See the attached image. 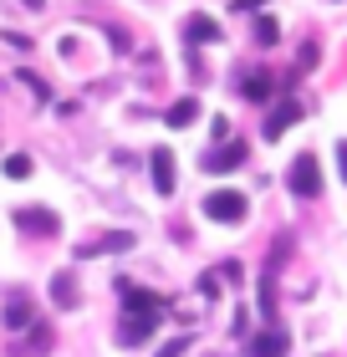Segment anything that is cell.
I'll list each match as a JSON object with an SVG mask.
<instances>
[{
	"label": "cell",
	"instance_id": "30bf717a",
	"mask_svg": "<svg viewBox=\"0 0 347 357\" xmlns=\"http://www.w3.org/2000/svg\"><path fill=\"white\" fill-rule=\"evenodd\" d=\"M184 36L194 46H209V41H220V26L209 21V15H189V26H184Z\"/></svg>",
	"mask_w": 347,
	"mask_h": 357
},
{
	"label": "cell",
	"instance_id": "9a60e30c",
	"mask_svg": "<svg viewBox=\"0 0 347 357\" xmlns=\"http://www.w3.org/2000/svg\"><path fill=\"white\" fill-rule=\"evenodd\" d=\"M52 342H57V337H52V327H36V332H31V347H21V352L41 357V352H52ZM21 352H15V357H21Z\"/></svg>",
	"mask_w": 347,
	"mask_h": 357
},
{
	"label": "cell",
	"instance_id": "7402d4cb",
	"mask_svg": "<svg viewBox=\"0 0 347 357\" xmlns=\"http://www.w3.org/2000/svg\"><path fill=\"white\" fill-rule=\"evenodd\" d=\"M26 6H31V10H41V0H26Z\"/></svg>",
	"mask_w": 347,
	"mask_h": 357
},
{
	"label": "cell",
	"instance_id": "44dd1931",
	"mask_svg": "<svg viewBox=\"0 0 347 357\" xmlns=\"http://www.w3.org/2000/svg\"><path fill=\"white\" fill-rule=\"evenodd\" d=\"M260 6V0H235V10H256Z\"/></svg>",
	"mask_w": 347,
	"mask_h": 357
},
{
	"label": "cell",
	"instance_id": "e0dca14e",
	"mask_svg": "<svg viewBox=\"0 0 347 357\" xmlns=\"http://www.w3.org/2000/svg\"><path fill=\"white\" fill-rule=\"evenodd\" d=\"M184 352H189V337H169V342H163L154 357H184Z\"/></svg>",
	"mask_w": 347,
	"mask_h": 357
},
{
	"label": "cell",
	"instance_id": "277c9868",
	"mask_svg": "<svg viewBox=\"0 0 347 357\" xmlns=\"http://www.w3.org/2000/svg\"><path fill=\"white\" fill-rule=\"evenodd\" d=\"M286 352H291V337L281 327H266L251 337V357H286Z\"/></svg>",
	"mask_w": 347,
	"mask_h": 357
},
{
	"label": "cell",
	"instance_id": "d6986e66",
	"mask_svg": "<svg viewBox=\"0 0 347 357\" xmlns=\"http://www.w3.org/2000/svg\"><path fill=\"white\" fill-rule=\"evenodd\" d=\"M103 250H133V235H123V230H118V235H108V240H103Z\"/></svg>",
	"mask_w": 347,
	"mask_h": 357
},
{
	"label": "cell",
	"instance_id": "7a4b0ae2",
	"mask_svg": "<svg viewBox=\"0 0 347 357\" xmlns=\"http://www.w3.org/2000/svg\"><path fill=\"white\" fill-rule=\"evenodd\" d=\"M286 184H291L296 199H317V194H322V164H317V153H296L291 169H286Z\"/></svg>",
	"mask_w": 347,
	"mask_h": 357
},
{
	"label": "cell",
	"instance_id": "8fae6325",
	"mask_svg": "<svg viewBox=\"0 0 347 357\" xmlns=\"http://www.w3.org/2000/svg\"><path fill=\"white\" fill-rule=\"evenodd\" d=\"M271 87H276V82H271V72H266V67H260V72H251V77L240 82V92L251 97V102H266V97H271Z\"/></svg>",
	"mask_w": 347,
	"mask_h": 357
},
{
	"label": "cell",
	"instance_id": "8992f818",
	"mask_svg": "<svg viewBox=\"0 0 347 357\" xmlns=\"http://www.w3.org/2000/svg\"><path fill=\"white\" fill-rule=\"evenodd\" d=\"M154 327H158V317H123L118 321V342L123 347H143L148 337H154Z\"/></svg>",
	"mask_w": 347,
	"mask_h": 357
},
{
	"label": "cell",
	"instance_id": "ba28073f",
	"mask_svg": "<svg viewBox=\"0 0 347 357\" xmlns=\"http://www.w3.org/2000/svg\"><path fill=\"white\" fill-rule=\"evenodd\" d=\"M148 164H154V189H158V194H174V189H179V178H174V153H169V149H154V153H148Z\"/></svg>",
	"mask_w": 347,
	"mask_h": 357
},
{
	"label": "cell",
	"instance_id": "2e32d148",
	"mask_svg": "<svg viewBox=\"0 0 347 357\" xmlns=\"http://www.w3.org/2000/svg\"><path fill=\"white\" fill-rule=\"evenodd\" d=\"M6 178H31V158L26 153H10L6 158Z\"/></svg>",
	"mask_w": 347,
	"mask_h": 357
},
{
	"label": "cell",
	"instance_id": "9c48e42d",
	"mask_svg": "<svg viewBox=\"0 0 347 357\" xmlns=\"http://www.w3.org/2000/svg\"><path fill=\"white\" fill-rule=\"evenodd\" d=\"M15 225H21V235H57V215L52 209H21Z\"/></svg>",
	"mask_w": 347,
	"mask_h": 357
},
{
	"label": "cell",
	"instance_id": "52a82bcc",
	"mask_svg": "<svg viewBox=\"0 0 347 357\" xmlns=\"http://www.w3.org/2000/svg\"><path fill=\"white\" fill-rule=\"evenodd\" d=\"M291 123H302V102H296V97H281V107L271 112V118H266V138L276 143L281 133H286V128Z\"/></svg>",
	"mask_w": 347,
	"mask_h": 357
},
{
	"label": "cell",
	"instance_id": "6da1fadb",
	"mask_svg": "<svg viewBox=\"0 0 347 357\" xmlns=\"http://www.w3.org/2000/svg\"><path fill=\"white\" fill-rule=\"evenodd\" d=\"M205 215L214 225H240L245 215H251V199H245L240 189H209L205 194Z\"/></svg>",
	"mask_w": 347,
	"mask_h": 357
},
{
	"label": "cell",
	"instance_id": "5b68a950",
	"mask_svg": "<svg viewBox=\"0 0 347 357\" xmlns=\"http://www.w3.org/2000/svg\"><path fill=\"white\" fill-rule=\"evenodd\" d=\"M200 164L209 169V174H225V169H240L245 164V143H220V149H209Z\"/></svg>",
	"mask_w": 347,
	"mask_h": 357
},
{
	"label": "cell",
	"instance_id": "ffe728a7",
	"mask_svg": "<svg viewBox=\"0 0 347 357\" xmlns=\"http://www.w3.org/2000/svg\"><path fill=\"white\" fill-rule=\"evenodd\" d=\"M337 164H342V178H347V143H337Z\"/></svg>",
	"mask_w": 347,
	"mask_h": 357
},
{
	"label": "cell",
	"instance_id": "5bb4252c",
	"mask_svg": "<svg viewBox=\"0 0 347 357\" xmlns=\"http://www.w3.org/2000/svg\"><path fill=\"white\" fill-rule=\"evenodd\" d=\"M52 296H57V306H77V281H72L67 271L52 275Z\"/></svg>",
	"mask_w": 347,
	"mask_h": 357
},
{
	"label": "cell",
	"instance_id": "7c38bea8",
	"mask_svg": "<svg viewBox=\"0 0 347 357\" xmlns=\"http://www.w3.org/2000/svg\"><path fill=\"white\" fill-rule=\"evenodd\" d=\"M194 118H200V97H179L169 107V128H189Z\"/></svg>",
	"mask_w": 347,
	"mask_h": 357
},
{
	"label": "cell",
	"instance_id": "ac0fdd59",
	"mask_svg": "<svg viewBox=\"0 0 347 357\" xmlns=\"http://www.w3.org/2000/svg\"><path fill=\"white\" fill-rule=\"evenodd\" d=\"M276 36H281V31H276V21H271V15H260V21H256V41H266V46H271Z\"/></svg>",
	"mask_w": 347,
	"mask_h": 357
},
{
	"label": "cell",
	"instance_id": "4fadbf2b",
	"mask_svg": "<svg viewBox=\"0 0 347 357\" xmlns=\"http://www.w3.org/2000/svg\"><path fill=\"white\" fill-rule=\"evenodd\" d=\"M6 327H10V332L31 327V301H26V296H10V301H6Z\"/></svg>",
	"mask_w": 347,
	"mask_h": 357
},
{
	"label": "cell",
	"instance_id": "3957f363",
	"mask_svg": "<svg viewBox=\"0 0 347 357\" xmlns=\"http://www.w3.org/2000/svg\"><path fill=\"white\" fill-rule=\"evenodd\" d=\"M123 312L128 317H163V301L143 286H123Z\"/></svg>",
	"mask_w": 347,
	"mask_h": 357
}]
</instances>
